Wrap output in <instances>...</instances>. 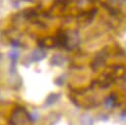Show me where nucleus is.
<instances>
[{"label":"nucleus","instance_id":"5","mask_svg":"<svg viewBox=\"0 0 126 125\" xmlns=\"http://www.w3.org/2000/svg\"><path fill=\"white\" fill-rule=\"evenodd\" d=\"M81 123L82 125H93V119L90 115L88 114H84L81 116Z\"/></svg>","mask_w":126,"mask_h":125},{"label":"nucleus","instance_id":"7","mask_svg":"<svg viewBox=\"0 0 126 125\" xmlns=\"http://www.w3.org/2000/svg\"><path fill=\"white\" fill-rule=\"evenodd\" d=\"M12 45H13L14 47H18V46L21 45V43H20L18 40H15V41H12Z\"/></svg>","mask_w":126,"mask_h":125},{"label":"nucleus","instance_id":"4","mask_svg":"<svg viewBox=\"0 0 126 125\" xmlns=\"http://www.w3.org/2000/svg\"><path fill=\"white\" fill-rule=\"evenodd\" d=\"M58 98H59V94H50L46 97V99H45V105L46 106H49V105L54 104L58 100Z\"/></svg>","mask_w":126,"mask_h":125},{"label":"nucleus","instance_id":"8","mask_svg":"<svg viewBox=\"0 0 126 125\" xmlns=\"http://www.w3.org/2000/svg\"><path fill=\"white\" fill-rule=\"evenodd\" d=\"M1 59H2V54L0 53V61H1Z\"/></svg>","mask_w":126,"mask_h":125},{"label":"nucleus","instance_id":"6","mask_svg":"<svg viewBox=\"0 0 126 125\" xmlns=\"http://www.w3.org/2000/svg\"><path fill=\"white\" fill-rule=\"evenodd\" d=\"M9 57H10L12 63H17V60H18V58H19V51L14 47V48L10 51Z\"/></svg>","mask_w":126,"mask_h":125},{"label":"nucleus","instance_id":"3","mask_svg":"<svg viewBox=\"0 0 126 125\" xmlns=\"http://www.w3.org/2000/svg\"><path fill=\"white\" fill-rule=\"evenodd\" d=\"M65 61H66V59L62 55H59V54L53 55L50 59L51 65H54V66H62L65 63Z\"/></svg>","mask_w":126,"mask_h":125},{"label":"nucleus","instance_id":"1","mask_svg":"<svg viewBox=\"0 0 126 125\" xmlns=\"http://www.w3.org/2000/svg\"><path fill=\"white\" fill-rule=\"evenodd\" d=\"M32 121L31 113H29L25 108L18 107L14 109L10 117V123L12 125H31Z\"/></svg>","mask_w":126,"mask_h":125},{"label":"nucleus","instance_id":"2","mask_svg":"<svg viewBox=\"0 0 126 125\" xmlns=\"http://www.w3.org/2000/svg\"><path fill=\"white\" fill-rule=\"evenodd\" d=\"M46 56V51L43 48H36L30 54V61L31 62H38L44 59Z\"/></svg>","mask_w":126,"mask_h":125}]
</instances>
